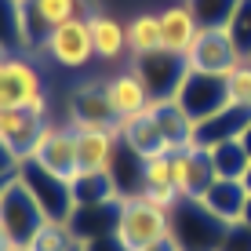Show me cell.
<instances>
[{
  "label": "cell",
  "mask_w": 251,
  "mask_h": 251,
  "mask_svg": "<svg viewBox=\"0 0 251 251\" xmlns=\"http://www.w3.org/2000/svg\"><path fill=\"white\" fill-rule=\"evenodd\" d=\"M164 40H160V11H138L127 19V55L131 58H142V55H153L160 51ZM127 58V62H131Z\"/></svg>",
  "instance_id": "cell-23"
},
{
  "label": "cell",
  "mask_w": 251,
  "mask_h": 251,
  "mask_svg": "<svg viewBox=\"0 0 251 251\" xmlns=\"http://www.w3.org/2000/svg\"><path fill=\"white\" fill-rule=\"evenodd\" d=\"M44 222H51V219L40 211V204L33 201L29 189L19 182V175L0 186V229L7 233V240L15 248H25L40 233Z\"/></svg>",
  "instance_id": "cell-4"
},
{
  "label": "cell",
  "mask_w": 251,
  "mask_h": 251,
  "mask_svg": "<svg viewBox=\"0 0 251 251\" xmlns=\"http://www.w3.org/2000/svg\"><path fill=\"white\" fill-rule=\"evenodd\" d=\"M44 124L48 117L33 113V109H0V142H7L22 160H29Z\"/></svg>",
  "instance_id": "cell-16"
},
{
  "label": "cell",
  "mask_w": 251,
  "mask_h": 251,
  "mask_svg": "<svg viewBox=\"0 0 251 251\" xmlns=\"http://www.w3.org/2000/svg\"><path fill=\"white\" fill-rule=\"evenodd\" d=\"M80 251H127L124 244L117 240V233H109V237H95V240H84Z\"/></svg>",
  "instance_id": "cell-34"
},
{
  "label": "cell",
  "mask_w": 251,
  "mask_h": 251,
  "mask_svg": "<svg viewBox=\"0 0 251 251\" xmlns=\"http://www.w3.org/2000/svg\"><path fill=\"white\" fill-rule=\"evenodd\" d=\"M11 4H19V7H22V4H25V0H11Z\"/></svg>",
  "instance_id": "cell-40"
},
{
  "label": "cell",
  "mask_w": 251,
  "mask_h": 251,
  "mask_svg": "<svg viewBox=\"0 0 251 251\" xmlns=\"http://www.w3.org/2000/svg\"><path fill=\"white\" fill-rule=\"evenodd\" d=\"M244 186H248V193H251V168H248V175H244Z\"/></svg>",
  "instance_id": "cell-38"
},
{
  "label": "cell",
  "mask_w": 251,
  "mask_h": 251,
  "mask_svg": "<svg viewBox=\"0 0 251 251\" xmlns=\"http://www.w3.org/2000/svg\"><path fill=\"white\" fill-rule=\"evenodd\" d=\"M0 109H33L40 117L51 113L44 73L19 51H0Z\"/></svg>",
  "instance_id": "cell-1"
},
{
  "label": "cell",
  "mask_w": 251,
  "mask_h": 251,
  "mask_svg": "<svg viewBox=\"0 0 251 251\" xmlns=\"http://www.w3.org/2000/svg\"><path fill=\"white\" fill-rule=\"evenodd\" d=\"M73 201L76 207H91V204H109V201H120L117 186H113V175L109 171H95V175H88V171H80V175H73Z\"/></svg>",
  "instance_id": "cell-24"
},
{
  "label": "cell",
  "mask_w": 251,
  "mask_h": 251,
  "mask_svg": "<svg viewBox=\"0 0 251 251\" xmlns=\"http://www.w3.org/2000/svg\"><path fill=\"white\" fill-rule=\"evenodd\" d=\"M19 168H22V157H19L7 142H0V186L11 182V178L19 175Z\"/></svg>",
  "instance_id": "cell-33"
},
{
  "label": "cell",
  "mask_w": 251,
  "mask_h": 251,
  "mask_svg": "<svg viewBox=\"0 0 251 251\" xmlns=\"http://www.w3.org/2000/svg\"><path fill=\"white\" fill-rule=\"evenodd\" d=\"M171 219H175V240L186 251H222L229 226L219 222L215 215H207L197 201H182L171 211Z\"/></svg>",
  "instance_id": "cell-8"
},
{
  "label": "cell",
  "mask_w": 251,
  "mask_h": 251,
  "mask_svg": "<svg viewBox=\"0 0 251 251\" xmlns=\"http://www.w3.org/2000/svg\"><path fill=\"white\" fill-rule=\"evenodd\" d=\"M113 233L127 251H150L153 244H164L175 237V219H171V211L135 193V197H120V219Z\"/></svg>",
  "instance_id": "cell-2"
},
{
  "label": "cell",
  "mask_w": 251,
  "mask_h": 251,
  "mask_svg": "<svg viewBox=\"0 0 251 251\" xmlns=\"http://www.w3.org/2000/svg\"><path fill=\"white\" fill-rule=\"evenodd\" d=\"M142 76L146 91H150L153 102H175L182 80L189 76V66H186V55H175V51H153V55H142V58H131L127 62Z\"/></svg>",
  "instance_id": "cell-6"
},
{
  "label": "cell",
  "mask_w": 251,
  "mask_h": 251,
  "mask_svg": "<svg viewBox=\"0 0 251 251\" xmlns=\"http://www.w3.org/2000/svg\"><path fill=\"white\" fill-rule=\"evenodd\" d=\"M197 33H201V22H197L189 0H178V4H168L160 11V40L164 51H175V55H186L193 48Z\"/></svg>",
  "instance_id": "cell-19"
},
{
  "label": "cell",
  "mask_w": 251,
  "mask_h": 251,
  "mask_svg": "<svg viewBox=\"0 0 251 251\" xmlns=\"http://www.w3.org/2000/svg\"><path fill=\"white\" fill-rule=\"evenodd\" d=\"M106 95H109V106H113V113L120 120L138 117V113H146V109L153 106V99H150V91H146L142 76H138L131 66L120 69L117 76H109V80H106Z\"/></svg>",
  "instance_id": "cell-18"
},
{
  "label": "cell",
  "mask_w": 251,
  "mask_h": 251,
  "mask_svg": "<svg viewBox=\"0 0 251 251\" xmlns=\"http://www.w3.org/2000/svg\"><path fill=\"white\" fill-rule=\"evenodd\" d=\"M226 91H229V106L251 109V62H240L226 76Z\"/></svg>",
  "instance_id": "cell-29"
},
{
  "label": "cell",
  "mask_w": 251,
  "mask_h": 251,
  "mask_svg": "<svg viewBox=\"0 0 251 251\" xmlns=\"http://www.w3.org/2000/svg\"><path fill=\"white\" fill-rule=\"evenodd\" d=\"M11 248H15V244H11V240H7V233L0 229V251H11Z\"/></svg>",
  "instance_id": "cell-37"
},
{
  "label": "cell",
  "mask_w": 251,
  "mask_h": 251,
  "mask_svg": "<svg viewBox=\"0 0 251 251\" xmlns=\"http://www.w3.org/2000/svg\"><path fill=\"white\" fill-rule=\"evenodd\" d=\"M153 120H157L164 142H168V153H182L197 146V124L189 120V113L178 102H153L150 106Z\"/></svg>",
  "instance_id": "cell-20"
},
{
  "label": "cell",
  "mask_w": 251,
  "mask_h": 251,
  "mask_svg": "<svg viewBox=\"0 0 251 251\" xmlns=\"http://www.w3.org/2000/svg\"><path fill=\"white\" fill-rule=\"evenodd\" d=\"M0 51H4V48H0Z\"/></svg>",
  "instance_id": "cell-42"
},
{
  "label": "cell",
  "mask_w": 251,
  "mask_h": 251,
  "mask_svg": "<svg viewBox=\"0 0 251 251\" xmlns=\"http://www.w3.org/2000/svg\"><path fill=\"white\" fill-rule=\"evenodd\" d=\"M226 33L233 40V48H237V55L251 62V0H237V7H233L229 22H226Z\"/></svg>",
  "instance_id": "cell-27"
},
{
  "label": "cell",
  "mask_w": 251,
  "mask_h": 251,
  "mask_svg": "<svg viewBox=\"0 0 251 251\" xmlns=\"http://www.w3.org/2000/svg\"><path fill=\"white\" fill-rule=\"evenodd\" d=\"M7 40L15 48H22V33H19V4L0 0V48L7 51Z\"/></svg>",
  "instance_id": "cell-30"
},
{
  "label": "cell",
  "mask_w": 251,
  "mask_h": 251,
  "mask_svg": "<svg viewBox=\"0 0 251 251\" xmlns=\"http://www.w3.org/2000/svg\"><path fill=\"white\" fill-rule=\"evenodd\" d=\"M88 25H91V44H95V58H99V62L131 58L127 55V22H120L117 15L95 7L88 15Z\"/></svg>",
  "instance_id": "cell-17"
},
{
  "label": "cell",
  "mask_w": 251,
  "mask_h": 251,
  "mask_svg": "<svg viewBox=\"0 0 251 251\" xmlns=\"http://www.w3.org/2000/svg\"><path fill=\"white\" fill-rule=\"evenodd\" d=\"M215 182V168H211V153L193 146V150L171 153V186L182 201L201 197L207 186Z\"/></svg>",
  "instance_id": "cell-14"
},
{
  "label": "cell",
  "mask_w": 251,
  "mask_h": 251,
  "mask_svg": "<svg viewBox=\"0 0 251 251\" xmlns=\"http://www.w3.org/2000/svg\"><path fill=\"white\" fill-rule=\"evenodd\" d=\"M244 222H248V226H251V204H248V215H244Z\"/></svg>",
  "instance_id": "cell-39"
},
{
  "label": "cell",
  "mask_w": 251,
  "mask_h": 251,
  "mask_svg": "<svg viewBox=\"0 0 251 251\" xmlns=\"http://www.w3.org/2000/svg\"><path fill=\"white\" fill-rule=\"evenodd\" d=\"M37 55L51 58L58 69H88L95 62V44H91V25L88 19H73L66 25L48 33V40L37 48Z\"/></svg>",
  "instance_id": "cell-7"
},
{
  "label": "cell",
  "mask_w": 251,
  "mask_h": 251,
  "mask_svg": "<svg viewBox=\"0 0 251 251\" xmlns=\"http://www.w3.org/2000/svg\"><path fill=\"white\" fill-rule=\"evenodd\" d=\"M248 120H251V109H244V106H226L222 113H215L211 120L197 124V146H201V150H211V146H219V142L240 138V131L248 127Z\"/></svg>",
  "instance_id": "cell-22"
},
{
  "label": "cell",
  "mask_w": 251,
  "mask_h": 251,
  "mask_svg": "<svg viewBox=\"0 0 251 251\" xmlns=\"http://www.w3.org/2000/svg\"><path fill=\"white\" fill-rule=\"evenodd\" d=\"M25 251H80V240L69 229V222H44L40 233L25 244Z\"/></svg>",
  "instance_id": "cell-26"
},
{
  "label": "cell",
  "mask_w": 251,
  "mask_h": 251,
  "mask_svg": "<svg viewBox=\"0 0 251 251\" xmlns=\"http://www.w3.org/2000/svg\"><path fill=\"white\" fill-rule=\"evenodd\" d=\"M69 124H91V127H120V117L109 106L106 80H84L69 91Z\"/></svg>",
  "instance_id": "cell-13"
},
{
  "label": "cell",
  "mask_w": 251,
  "mask_h": 251,
  "mask_svg": "<svg viewBox=\"0 0 251 251\" xmlns=\"http://www.w3.org/2000/svg\"><path fill=\"white\" fill-rule=\"evenodd\" d=\"M11 251H25V248H11Z\"/></svg>",
  "instance_id": "cell-41"
},
{
  "label": "cell",
  "mask_w": 251,
  "mask_h": 251,
  "mask_svg": "<svg viewBox=\"0 0 251 251\" xmlns=\"http://www.w3.org/2000/svg\"><path fill=\"white\" fill-rule=\"evenodd\" d=\"M193 201L201 204L207 215H215L219 222H226V226H240L244 215H248L251 193H248L244 182H237V178H215V182L207 186L201 197H193Z\"/></svg>",
  "instance_id": "cell-15"
},
{
  "label": "cell",
  "mask_w": 251,
  "mask_h": 251,
  "mask_svg": "<svg viewBox=\"0 0 251 251\" xmlns=\"http://www.w3.org/2000/svg\"><path fill=\"white\" fill-rule=\"evenodd\" d=\"M207 153H211L215 178H237V182H244V175H248V168H251V153L244 150L240 138L219 142V146H211Z\"/></svg>",
  "instance_id": "cell-25"
},
{
  "label": "cell",
  "mask_w": 251,
  "mask_h": 251,
  "mask_svg": "<svg viewBox=\"0 0 251 251\" xmlns=\"http://www.w3.org/2000/svg\"><path fill=\"white\" fill-rule=\"evenodd\" d=\"M240 142H244V150L251 153V120H248V127H244V131H240Z\"/></svg>",
  "instance_id": "cell-36"
},
{
  "label": "cell",
  "mask_w": 251,
  "mask_h": 251,
  "mask_svg": "<svg viewBox=\"0 0 251 251\" xmlns=\"http://www.w3.org/2000/svg\"><path fill=\"white\" fill-rule=\"evenodd\" d=\"M189 7H193L201 29H226L237 0H189Z\"/></svg>",
  "instance_id": "cell-28"
},
{
  "label": "cell",
  "mask_w": 251,
  "mask_h": 251,
  "mask_svg": "<svg viewBox=\"0 0 251 251\" xmlns=\"http://www.w3.org/2000/svg\"><path fill=\"white\" fill-rule=\"evenodd\" d=\"M150 251H186V248H182V244H178V240H175V237H171V240H164V244H153Z\"/></svg>",
  "instance_id": "cell-35"
},
{
  "label": "cell",
  "mask_w": 251,
  "mask_h": 251,
  "mask_svg": "<svg viewBox=\"0 0 251 251\" xmlns=\"http://www.w3.org/2000/svg\"><path fill=\"white\" fill-rule=\"evenodd\" d=\"M91 11H95L91 0H25L19 7L22 48H40L51 29H58L73 19H88Z\"/></svg>",
  "instance_id": "cell-3"
},
{
  "label": "cell",
  "mask_w": 251,
  "mask_h": 251,
  "mask_svg": "<svg viewBox=\"0 0 251 251\" xmlns=\"http://www.w3.org/2000/svg\"><path fill=\"white\" fill-rule=\"evenodd\" d=\"M117 135H120V142H124L127 150L138 153V157H160V153H168V142H164V135H160V127H157V120H153L150 109L138 113V117L120 120Z\"/></svg>",
  "instance_id": "cell-21"
},
{
  "label": "cell",
  "mask_w": 251,
  "mask_h": 251,
  "mask_svg": "<svg viewBox=\"0 0 251 251\" xmlns=\"http://www.w3.org/2000/svg\"><path fill=\"white\" fill-rule=\"evenodd\" d=\"M244 58L237 55L226 29H201L193 48L186 51V66L193 73H211V76H229Z\"/></svg>",
  "instance_id": "cell-11"
},
{
  "label": "cell",
  "mask_w": 251,
  "mask_h": 251,
  "mask_svg": "<svg viewBox=\"0 0 251 251\" xmlns=\"http://www.w3.org/2000/svg\"><path fill=\"white\" fill-rule=\"evenodd\" d=\"M142 197H146L150 204L164 207V211H175V207L182 204V197L175 193V186H146V189H142Z\"/></svg>",
  "instance_id": "cell-32"
},
{
  "label": "cell",
  "mask_w": 251,
  "mask_h": 251,
  "mask_svg": "<svg viewBox=\"0 0 251 251\" xmlns=\"http://www.w3.org/2000/svg\"><path fill=\"white\" fill-rule=\"evenodd\" d=\"M19 182L33 193V201L40 204V211H44L51 222H69V219H73L76 201H73V186H69V178L51 175V171L40 168L37 160H22Z\"/></svg>",
  "instance_id": "cell-5"
},
{
  "label": "cell",
  "mask_w": 251,
  "mask_h": 251,
  "mask_svg": "<svg viewBox=\"0 0 251 251\" xmlns=\"http://www.w3.org/2000/svg\"><path fill=\"white\" fill-rule=\"evenodd\" d=\"M29 160H37L40 168L51 171V175L73 182V175H76V131H73V124H69V120H66V124L48 120Z\"/></svg>",
  "instance_id": "cell-10"
},
{
  "label": "cell",
  "mask_w": 251,
  "mask_h": 251,
  "mask_svg": "<svg viewBox=\"0 0 251 251\" xmlns=\"http://www.w3.org/2000/svg\"><path fill=\"white\" fill-rule=\"evenodd\" d=\"M76 131V175L80 171H109L120 150L117 127H91V124H73Z\"/></svg>",
  "instance_id": "cell-12"
},
{
  "label": "cell",
  "mask_w": 251,
  "mask_h": 251,
  "mask_svg": "<svg viewBox=\"0 0 251 251\" xmlns=\"http://www.w3.org/2000/svg\"><path fill=\"white\" fill-rule=\"evenodd\" d=\"M175 102L189 113V120H193V124H204V120H211L215 113H222V109L229 106L226 76L193 73V69H189V76L182 80V88H178Z\"/></svg>",
  "instance_id": "cell-9"
},
{
  "label": "cell",
  "mask_w": 251,
  "mask_h": 251,
  "mask_svg": "<svg viewBox=\"0 0 251 251\" xmlns=\"http://www.w3.org/2000/svg\"><path fill=\"white\" fill-rule=\"evenodd\" d=\"M146 186H171V153L146 157Z\"/></svg>",
  "instance_id": "cell-31"
}]
</instances>
